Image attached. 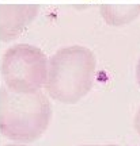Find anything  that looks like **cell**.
Here are the masks:
<instances>
[{"label":"cell","instance_id":"obj_1","mask_svg":"<svg viewBox=\"0 0 140 146\" xmlns=\"http://www.w3.org/2000/svg\"><path fill=\"white\" fill-rule=\"evenodd\" d=\"M97 58L88 47L71 45L59 49L48 62L45 92L48 98L75 104L91 91L95 80Z\"/></svg>","mask_w":140,"mask_h":146},{"label":"cell","instance_id":"obj_2","mask_svg":"<svg viewBox=\"0 0 140 146\" xmlns=\"http://www.w3.org/2000/svg\"><path fill=\"white\" fill-rule=\"evenodd\" d=\"M52 120V106L46 94H16L0 88V134L15 143H30L41 138Z\"/></svg>","mask_w":140,"mask_h":146},{"label":"cell","instance_id":"obj_3","mask_svg":"<svg viewBox=\"0 0 140 146\" xmlns=\"http://www.w3.org/2000/svg\"><path fill=\"white\" fill-rule=\"evenodd\" d=\"M48 56L34 45L10 46L3 53L0 62L4 87L16 94L40 92L48 77Z\"/></svg>","mask_w":140,"mask_h":146},{"label":"cell","instance_id":"obj_4","mask_svg":"<svg viewBox=\"0 0 140 146\" xmlns=\"http://www.w3.org/2000/svg\"><path fill=\"white\" fill-rule=\"evenodd\" d=\"M38 12V4H0V41L16 39Z\"/></svg>","mask_w":140,"mask_h":146},{"label":"cell","instance_id":"obj_5","mask_svg":"<svg viewBox=\"0 0 140 146\" xmlns=\"http://www.w3.org/2000/svg\"><path fill=\"white\" fill-rule=\"evenodd\" d=\"M99 14L109 26H127L140 16V4H104Z\"/></svg>","mask_w":140,"mask_h":146},{"label":"cell","instance_id":"obj_6","mask_svg":"<svg viewBox=\"0 0 140 146\" xmlns=\"http://www.w3.org/2000/svg\"><path fill=\"white\" fill-rule=\"evenodd\" d=\"M133 126H135L136 133H137V134L140 135V107H139V110L136 111L135 119H133Z\"/></svg>","mask_w":140,"mask_h":146},{"label":"cell","instance_id":"obj_7","mask_svg":"<svg viewBox=\"0 0 140 146\" xmlns=\"http://www.w3.org/2000/svg\"><path fill=\"white\" fill-rule=\"evenodd\" d=\"M136 83L140 87V58L137 61V65H136Z\"/></svg>","mask_w":140,"mask_h":146},{"label":"cell","instance_id":"obj_8","mask_svg":"<svg viewBox=\"0 0 140 146\" xmlns=\"http://www.w3.org/2000/svg\"><path fill=\"white\" fill-rule=\"evenodd\" d=\"M80 146H117L114 143H87V145H80Z\"/></svg>","mask_w":140,"mask_h":146},{"label":"cell","instance_id":"obj_9","mask_svg":"<svg viewBox=\"0 0 140 146\" xmlns=\"http://www.w3.org/2000/svg\"><path fill=\"white\" fill-rule=\"evenodd\" d=\"M4 146H29V145H26V143H7Z\"/></svg>","mask_w":140,"mask_h":146}]
</instances>
